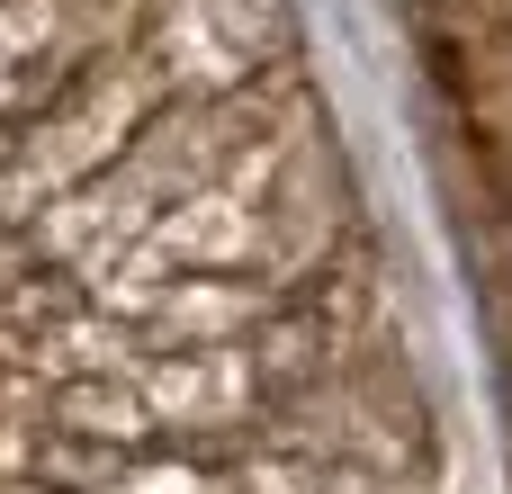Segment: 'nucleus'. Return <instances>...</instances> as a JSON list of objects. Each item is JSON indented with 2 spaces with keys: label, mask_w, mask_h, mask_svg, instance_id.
Here are the masks:
<instances>
[{
  "label": "nucleus",
  "mask_w": 512,
  "mask_h": 494,
  "mask_svg": "<svg viewBox=\"0 0 512 494\" xmlns=\"http://www.w3.org/2000/svg\"><path fill=\"white\" fill-rule=\"evenodd\" d=\"M63 414H72V432H126V423H135L126 396H72Z\"/></svg>",
  "instance_id": "nucleus-1"
}]
</instances>
